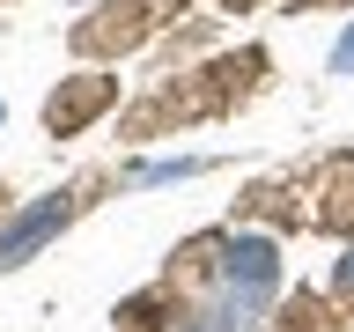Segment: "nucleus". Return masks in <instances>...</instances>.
I'll return each instance as SVG.
<instances>
[{
	"label": "nucleus",
	"mask_w": 354,
	"mask_h": 332,
	"mask_svg": "<svg viewBox=\"0 0 354 332\" xmlns=\"http://www.w3.org/2000/svg\"><path fill=\"white\" fill-rule=\"evenodd\" d=\"M59 214H66L59 199H44L37 214H22L15 229H8V237H0V266H22V251H30V243H44V237H52V221H59Z\"/></svg>",
	"instance_id": "f257e3e1"
},
{
	"label": "nucleus",
	"mask_w": 354,
	"mask_h": 332,
	"mask_svg": "<svg viewBox=\"0 0 354 332\" xmlns=\"http://www.w3.org/2000/svg\"><path fill=\"white\" fill-rule=\"evenodd\" d=\"M332 59H339V66H354V30H347V44H339V52H332Z\"/></svg>",
	"instance_id": "f03ea898"
}]
</instances>
